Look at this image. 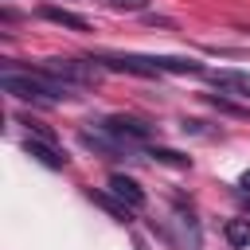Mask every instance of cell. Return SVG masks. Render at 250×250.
<instances>
[{
	"label": "cell",
	"instance_id": "cell-6",
	"mask_svg": "<svg viewBox=\"0 0 250 250\" xmlns=\"http://www.w3.org/2000/svg\"><path fill=\"white\" fill-rule=\"evenodd\" d=\"M109 191L129 207V211H141L145 203H148V195H145V188L137 184V180H129V176H121V172H113L109 176Z\"/></svg>",
	"mask_w": 250,
	"mask_h": 250
},
{
	"label": "cell",
	"instance_id": "cell-10",
	"mask_svg": "<svg viewBox=\"0 0 250 250\" xmlns=\"http://www.w3.org/2000/svg\"><path fill=\"white\" fill-rule=\"evenodd\" d=\"M156 66H160V74H207V66H203V62L172 59V55H156Z\"/></svg>",
	"mask_w": 250,
	"mask_h": 250
},
{
	"label": "cell",
	"instance_id": "cell-7",
	"mask_svg": "<svg viewBox=\"0 0 250 250\" xmlns=\"http://www.w3.org/2000/svg\"><path fill=\"white\" fill-rule=\"evenodd\" d=\"M23 152L31 156V160H39L43 168H66V156L51 145V141H39V137H27L23 141Z\"/></svg>",
	"mask_w": 250,
	"mask_h": 250
},
{
	"label": "cell",
	"instance_id": "cell-2",
	"mask_svg": "<svg viewBox=\"0 0 250 250\" xmlns=\"http://www.w3.org/2000/svg\"><path fill=\"white\" fill-rule=\"evenodd\" d=\"M43 70H51L59 82H66V86L78 90V86H94L105 66H102L98 59H47Z\"/></svg>",
	"mask_w": 250,
	"mask_h": 250
},
{
	"label": "cell",
	"instance_id": "cell-4",
	"mask_svg": "<svg viewBox=\"0 0 250 250\" xmlns=\"http://www.w3.org/2000/svg\"><path fill=\"white\" fill-rule=\"evenodd\" d=\"M94 156H102V160H121V156H133V148L125 145V141H117V137H109L102 125L98 129H82V137H78Z\"/></svg>",
	"mask_w": 250,
	"mask_h": 250
},
{
	"label": "cell",
	"instance_id": "cell-11",
	"mask_svg": "<svg viewBox=\"0 0 250 250\" xmlns=\"http://www.w3.org/2000/svg\"><path fill=\"white\" fill-rule=\"evenodd\" d=\"M90 199H94L98 207H105V211H109L113 219H121V223H129V219H133V211H129V207L113 195V191H90Z\"/></svg>",
	"mask_w": 250,
	"mask_h": 250
},
{
	"label": "cell",
	"instance_id": "cell-16",
	"mask_svg": "<svg viewBox=\"0 0 250 250\" xmlns=\"http://www.w3.org/2000/svg\"><path fill=\"white\" fill-rule=\"evenodd\" d=\"M238 188H250V168H246V172L238 176Z\"/></svg>",
	"mask_w": 250,
	"mask_h": 250
},
{
	"label": "cell",
	"instance_id": "cell-3",
	"mask_svg": "<svg viewBox=\"0 0 250 250\" xmlns=\"http://www.w3.org/2000/svg\"><path fill=\"white\" fill-rule=\"evenodd\" d=\"M98 62L105 70H121V74H137V78H156V55H98Z\"/></svg>",
	"mask_w": 250,
	"mask_h": 250
},
{
	"label": "cell",
	"instance_id": "cell-5",
	"mask_svg": "<svg viewBox=\"0 0 250 250\" xmlns=\"http://www.w3.org/2000/svg\"><path fill=\"white\" fill-rule=\"evenodd\" d=\"M98 125H102L109 137L125 141L129 148H133V145H145V141L152 137V125H145V121H137V117H121V113H117V117H105V121H98Z\"/></svg>",
	"mask_w": 250,
	"mask_h": 250
},
{
	"label": "cell",
	"instance_id": "cell-1",
	"mask_svg": "<svg viewBox=\"0 0 250 250\" xmlns=\"http://www.w3.org/2000/svg\"><path fill=\"white\" fill-rule=\"evenodd\" d=\"M0 90L12 94V98H20V102L55 105V102H66L74 86L59 82V78H55L51 70H43V66H39V70H27V74H20L16 66H4V70H0Z\"/></svg>",
	"mask_w": 250,
	"mask_h": 250
},
{
	"label": "cell",
	"instance_id": "cell-14",
	"mask_svg": "<svg viewBox=\"0 0 250 250\" xmlns=\"http://www.w3.org/2000/svg\"><path fill=\"white\" fill-rule=\"evenodd\" d=\"M102 4L113 12H145L148 8V0H102Z\"/></svg>",
	"mask_w": 250,
	"mask_h": 250
},
{
	"label": "cell",
	"instance_id": "cell-12",
	"mask_svg": "<svg viewBox=\"0 0 250 250\" xmlns=\"http://www.w3.org/2000/svg\"><path fill=\"white\" fill-rule=\"evenodd\" d=\"M223 234H227V242L234 250H250V219H230L223 227Z\"/></svg>",
	"mask_w": 250,
	"mask_h": 250
},
{
	"label": "cell",
	"instance_id": "cell-8",
	"mask_svg": "<svg viewBox=\"0 0 250 250\" xmlns=\"http://www.w3.org/2000/svg\"><path fill=\"white\" fill-rule=\"evenodd\" d=\"M207 78H211L219 90H234V94L250 98V70H230V66H223V70H207Z\"/></svg>",
	"mask_w": 250,
	"mask_h": 250
},
{
	"label": "cell",
	"instance_id": "cell-15",
	"mask_svg": "<svg viewBox=\"0 0 250 250\" xmlns=\"http://www.w3.org/2000/svg\"><path fill=\"white\" fill-rule=\"evenodd\" d=\"M23 125H27V137H39V141H51V145H55V133H51L43 121H23Z\"/></svg>",
	"mask_w": 250,
	"mask_h": 250
},
{
	"label": "cell",
	"instance_id": "cell-9",
	"mask_svg": "<svg viewBox=\"0 0 250 250\" xmlns=\"http://www.w3.org/2000/svg\"><path fill=\"white\" fill-rule=\"evenodd\" d=\"M39 16L59 23V27H70V31H90V20L78 16V12H66V8H55V4H39Z\"/></svg>",
	"mask_w": 250,
	"mask_h": 250
},
{
	"label": "cell",
	"instance_id": "cell-13",
	"mask_svg": "<svg viewBox=\"0 0 250 250\" xmlns=\"http://www.w3.org/2000/svg\"><path fill=\"white\" fill-rule=\"evenodd\" d=\"M148 156H156L160 164H172V168H191V156H184L176 148H148Z\"/></svg>",
	"mask_w": 250,
	"mask_h": 250
},
{
	"label": "cell",
	"instance_id": "cell-17",
	"mask_svg": "<svg viewBox=\"0 0 250 250\" xmlns=\"http://www.w3.org/2000/svg\"><path fill=\"white\" fill-rule=\"evenodd\" d=\"M242 203H246V211H250V195H242Z\"/></svg>",
	"mask_w": 250,
	"mask_h": 250
}]
</instances>
